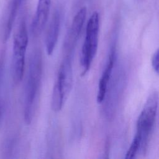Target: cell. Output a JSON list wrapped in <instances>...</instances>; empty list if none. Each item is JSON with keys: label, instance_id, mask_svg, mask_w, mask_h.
<instances>
[{"label": "cell", "instance_id": "cell-2", "mask_svg": "<svg viewBox=\"0 0 159 159\" xmlns=\"http://www.w3.org/2000/svg\"><path fill=\"white\" fill-rule=\"evenodd\" d=\"M99 17L97 11H94L90 16L86 27V36L82 46L81 65L82 75L89 71L98 47Z\"/></svg>", "mask_w": 159, "mask_h": 159}, {"label": "cell", "instance_id": "cell-5", "mask_svg": "<svg viewBox=\"0 0 159 159\" xmlns=\"http://www.w3.org/2000/svg\"><path fill=\"white\" fill-rule=\"evenodd\" d=\"M73 84V70L70 55H66L60 67L53 91L65 99L70 93Z\"/></svg>", "mask_w": 159, "mask_h": 159}, {"label": "cell", "instance_id": "cell-11", "mask_svg": "<svg viewBox=\"0 0 159 159\" xmlns=\"http://www.w3.org/2000/svg\"><path fill=\"white\" fill-rule=\"evenodd\" d=\"M158 58H159V52L158 49L156 50V52L153 53L152 58V65L153 70L158 74Z\"/></svg>", "mask_w": 159, "mask_h": 159}, {"label": "cell", "instance_id": "cell-3", "mask_svg": "<svg viewBox=\"0 0 159 159\" xmlns=\"http://www.w3.org/2000/svg\"><path fill=\"white\" fill-rule=\"evenodd\" d=\"M157 92L152 93L147 99L137 122L136 134L140 139V151L144 152L147 147L150 135L154 125L158 109Z\"/></svg>", "mask_w": 159, "mask_h": 159}, {"label": "cell", "instance_id": "cell-8", "mask_svg": "<svg viewBox=\"0 0 159 159\" xmlns=\"http://www.w3.org/2000/svg\"><path fill=\"white\" fill-rule=\"evenodd\" d=\"M115 61V50L114 48H112L109 55L108 60L105 69L101 75L98 84V90L97 93L96 100L98 103H101L104 101L106 93L107 90L108 83L111 76L112 69L114 67Z\"/></svg>", "mask_w": 159, "mask_h": 159}, {"label": "cell", "instance_id": "cell-1", "mask_svg": "<svg viewBox=\"0 0 159 159\" xmlns=\"http://www.w3.org/2000/svg\"><path fill=\"white\" fill-rule=\"evenodd\" d=\"M42 75V56L39 51L35 50L30 57L24 97V120L30 123L34 104L39 91Z\"/></svg>", "mask_w": 159, "mask_h": 159}, {"label": "cell", "instance_id": "cell-7", "mask_svg": "<svg viewBox=\"0 0 159 159\" xmlns=\"http://www.w3.org/2000/svg\"><path fill=\"white\" fill-rule=\"evenodd\" d=\"M50 6L51 0H38L31 27L34 36H38L43 30L48 19Z\"/></svg>", "mask_w": 159, "mask_h": 159}, {"label": "cell", "instance_id": "cell-6", "mask_svg": "<svg viewBox=\"0 0 159 159\" xmlns=\"http://www.w3.org/2000/svg\"><path fill=\"white\" fill-rule=\"evenodd\" d=\"M87 10L86 7H82L74 16L70 28L66 35L64 47L65 50L70 53L78 39L86 17Z\"/></svg>", "mask_w": 159, "mask_h": 159}, {"label": "cell", "instance_id": "cell-10", "mask_svg": "<svg viewBox=\"0 0 159 159\" xmlns=\"http://www.w3.org/2000/svg\"><path fill=\"white\" fill-rule=\"evenodd\" d=\"M140 147H141V142L140 138L135 135L134 138L133 139V140L130 144V147L129 148V150H127L125 158V159H132L135 157L136 155L138 153L139 151H140Z\"/></svg>", "mask_w": 159, "mask_h": 159}, {"label": "cell", "instance_id": "cell-12", "mask_svg": "<svg viewBox=\"0 0 159 159\" xmlns=\"http://www.w3.org/2000/svg\"><path fill=\"white\" fill-rule=\"evenodd\" d=\"M24 0H10V2L14 6L20 7L21 6Z\"/></svg>", "mask_w": 159, "mask_h": 159}, {"label": "cell", "instance_id": "cell-9", "mask_svg": "<svg viewBox=\"0 0 159 159\" xmlns=\"http://www.w3.org/2000/svg\"><path fill=\"white\" fill-rule=\"evenodd\" d=\"M60 16L57 12L53 16L45 37L46 50L48 55H51L52 54L57 43L60 32Z\"/></svg>", "mask_w": 159, "mask_h": 159}, {"label": "cell", "instance_id": "cell-4", "mask_svg": "<svg viewBox=\"0 0 159 159\" xmlns=\"http://www.w3.org/2000/svg\"><path fill=\"white\" fill-rule=\"evenodd\" d=\"M28 44V33L24 21L19 24L14 35L12 47V77L16 84L21 81L24 76L25 57Z\"/></svg>", "mask_w": 159, "mask_h": 159}]
</instances>
